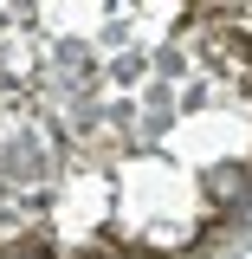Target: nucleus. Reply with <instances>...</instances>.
<instances>
[{"mask_svg":"<svg viewBox=\"0 0 252 259\" xmlns=\"http://www.w3.org/2000/svg\"><path fill=\"white\" fill-rule=\"evenodd\" d=\"M252 214V7H0V259H188Z\"/></svg>","mask_w":252,"mask_h":259,"instance_id":"nucleus-1","label":"nucleus"}]
</instances>
